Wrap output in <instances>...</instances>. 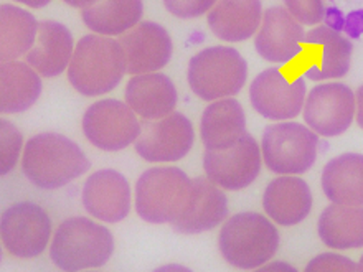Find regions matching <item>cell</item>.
<instances>
[{"label":"cell","mask_w":363,"mask_h":272,"mask_svg":"<svg viewBox=\"0 0 363 272\" xmlns=\"http://www.w3.org/2000/svg\"><path fill=\"white\" fill-rule=\"evenodd\" d=\"M89 167L82 147L62 134H37L23 147L22 172L42 190L62 188L86 174Z\"/></svg>","instance_id":"cell-1"},{"label":"cell","mask_w":363,"mask_h":272,"mask_svg":"<svg viewBox=\"0 0 363 272\" xmlns=\"http://www.w3.org/2000/svg\"><path fill=\"white\" fill-rule=\"evenodd\" d=\"M125 74L124 50L118 40L104 35H86L74 48L68 67V79L84 96L113 91Z\"/></svg>","instance_id":"cell-2"},{"label":"cell","mask_w":363,"mask_h":272,"mask_svg":"<svg viewBox=\"0 0 363 272\" xmlns=\"http://www.w3.org/2000/svg\"><path fill=\"white\" fill-rule=\"evenodd\" d=\"M114 251V238L106 226L84 216L65 220L55 231L50 258L62 271H84L104 266Z\"/></svg>","instance_id":"cell-3"},{"label":"cell","mask_w":363,"mask_h":272,"mask_svg":"<svg viewBox=\"0 0 363 272\" xmlns=\"http://www.w3.org/2000/svg\"><path fill=\"white\" fill-rule=\"evenodd\" d=\"M226 263L236 269H258L269 263L279 248V233L266 216L245 211L223 225L218 238Z\"/></svg>","instance_id":"cell-4"},{"label":"cell","mask_w":363,"mask_h":272,"mask_svg":"<svg viewBox=\"0 0 363 272\" xmlns=\"http://www.w3.org/2000/svg\"><path fill=\"white\" fill-rule=\"evenodd\" d=\"M194 190V180L179 167H152L135 183V210L154 225L172 223L184 213Z\"/></svg>","instance_id":"cell-5"},{"label":"cell","mask_w":363,"mask_h":272,"mask_svg":"<svg viewBox=\"0 0 363 272\" xmlns=\"http://www.w3.org/2000/svg\"><path fill=\"white\" fill-rule=\"evenodd\" d=\"M248 78V64L238 50L211 47L201 50L190 60L189 84L203 101L233 98L243 89Z\"/></svg>","instance_id":"cell-6"},{"label":"cell","mask_w":363,"mask_h":272,"mask_svg":"<svg viewBox=\"0 0 363 272\" xmlns=\"http://www.w3.org/2000/svg\"><path fill=\"white\" fill-rule=\"evenodd\" d=\"M319 135L299 123L268 125L261 140L263 162L277 175H302L317 160Z\"/></svg>","instance_id":"cell-7"},{"label":"cell","mask_w":363,"mask_h":272,"mask_svg":"<svg viewBox=\"0 0 363 272\" xmlns=\"http://www.w3.org/2000/svg\"><path fill=\"white\" fill-rule=\"evenodd\" d=\"M306 78L294 68H269L251 83L250 99L258 114L271 120L294 119L304 109Z\"/></svg>","instance_id":"cell-8"},{"label":"cell","mask_w":363,"mask_h":272,"mask_svg":"<svg viewBox=\"0 0 363 272\" xmlns=\"http://www.w3.org/2000/svg\"><path fill=\"white\" fill-rule=\"evenodd\" d=\"M143 130L138 114L128 103L101 99L91 104L83 115V132L94 147L118 152L134 144Z\"/></svg>","instance_id":"cell-9"},{"label":"cell","mask_w":363,"mask_h":272,"mask_svg":"<svg viewBox=\"0 0 363 272\" xmlns=\"http://www.w3.org/2000/svg\"><path fill=\"white\" fill-rule=\"evenodd\" d=\"M4 248L22 259L37 258L52 238V220L47 211L32 201L9 206L0 220Z\"/></svg>","instance_id":"cell-10"},{"label":"cell","mask_w":363,"mask_h":272,"mask_svg":"<svg viewBox=\"0 0 363 272\" xmlns=\"http://www.w3.org/2000/svg\"><path fill=\"white\" fill-rule=\"evenodd\" d=\"M135 140V152L145 162L167 164L182 160L195 142L191 120L182 113H170L160 119H145Z\"/></svg>","instance_id":"cell-11"},{"label":"cell","mask_w":363,"mask_h":272,"mask_svg":"<svg viewBox=\"0 0 363 272\" xmlns=\"http://www.w3.org/2000/svg\"><path fill=\"white\" fill-rule=\"evenodd\" d=\"M350 40L330 27H317L306 33L304 50L297 60V73L311 81L342 78L349 73L352 62Z\"/></svg>","instance_id":"cell-12"},{"label":"cell","mask_w":363,"mask_h":272,"mask_svg":"<svg viewBox=\"0 0 363 272\" xmlns=\"http://www.w3.org/2000/svg\"><path fill=\"white\" fill-rule=\"evenodd\" d=\"M263 164L261 147L246 132L240 142L225 150H206L203 169L206 177L223 190H243L258 178Z\"/></svg>","instance_id":"cell-13"},{"label":"cell","mask_w":363,"mask_h":272,"mask_svg":"<svg viewBox=\"0 0 363 272\" xmlns=\"http://www.w3.org/2000/svg\"><path fill=\"white\" fill-rule=\"evenodd\" d=\"M304 120L324 137L344 134L354 123L355 94L342 83H324L306 96Z\"/></svg>","instance_id":"cell-14"},{"label":"cell","mask_w":363,"mask_h":272,"mask_svg":"<svg viewBox=\"0 0 363 272\" xmlns=\"http://www.w3.org/2000/svg\"><path fill=\"white\" fill-rule=\"evenodd\" d=\"M304 28L284 7H271L263 12L255 47L259 57L271 63L291 64L301 58L304 50Z\"/></svg>","instance_id":"cell-15"},{"label":"cell","mask_w":363,"mask_h":272,"mask_svg":"<svg viewBox=\"0 0 363 272\" xmlns=\"http://www.w3.org/2000/svg\"><path fill=\"white\" fill-rule=\"evenodd\" d=\"M121 47L125 57V73L144 74L162 69L172 58V40L162 25L140 22L121 35Z\"/></svg>","instance_id":"cell-16"},{"label":"cell","mask_w":363,"mask_h":272,"mask_svg":"<svg viewBox=\"0 0 363 272\" xmlns=\"http://www.w3.org/2000/svg\"><path fill=\"white\" fill-rule=\"evenodd\" d=\"M82 198L88 213L104 223L123 221L130 211L129 181L116 170L106 169L89 175Z\"/></svg>","instance_id":"cell-17"},{"label":"cell","mask_w":363,"mask_h":272,"mask_svg":"<svg viewBox=\"0 0 363 272\" xmlns=\"http://www.w3.org/2000/svg\"><path fill=\"white\" fill-rule=\"evenodd\" d=\"M228 215V200L223 190L208 177H196L189 205L172 228L182 234H199L221 225Z\"/></svg>","instance_id":"cell-18"},{"label":"cell","mask_w":363,"mask_h":272,"mask_svg":"<svg viewBox=\"0 0 363 272\" xmlns=\"http://www.w3.org/2000/svg\"><path fill=\"white\" fill-rule=\"evenodd\" d=\"M266 215L274 223L296 226L309 216L312 210V193L309 185L296 175H282L266 186L263 196Z\"/></svg>","instance_id":"cell-19"},{"label":"cell","mask_w":363,"mask_h":272,"mask_svg":"<svg viewBox=\"0 0 363 272\" xmlns=\"http://www.w3.org/2000/svg\"><path fill=\"white\" fill-rule=\"evenodd\" d=\"M73 35L63 23L43 20L38 23V33L33 48L25 55L27 63L45 78L60 76L68 69L74 53Z\"/></svg>","instance_id":"cell-20"},{"label":"cell","mask_w":363,"mask_h":272,"mask_svg":"<svg viewBox=\"0 0 363 272\" xmlns=\"http://www.w3.org/2000/svg\"><path fill=\"white\" fill-rule=\"evenodd\" d=\"M125 103L139 118L160 119L174 113L177 106V89L172 79L162 73L134 74L125 86Z\"/></svg>","instance_id":"cell-21"},{"label":"cell","mask_w":363,"mask_h":272,"mask_svg":"<svg viewBox=\"0 0 363 272\" xmlns=\"http://www.w3.org/2000/svg\"><path fill=\"white\" fill-rule=\"evenodd\" d=\"M263 22L261 0H216L208 13V25L223 42H245Z\"/></svg>","instance_id":"cell-22"},{"label":"cell","mask_w":363,"mask_h":272,"mask_svg":"<svg viewBox=\"0 0 363 272\" xmlns=\"http://www.w3.org/2000/svg\"><path fill=\"white\" fill-rule=\"evenodd\" d=\"M245 134V109L233 98L213 101L201 114L200 135L206 150L233 147Z\"/></svg>","instance_id":"cell-23"},{"label":"cell","mask_w":363,"mask_h":272,"mask_svg":"<svg viewBox=\"0 0 363 272\" xmlns=\"http://www.w3.org/2000/svg\"><path fill=\"white\" fill-rule=\"evenodd\" d=\"M42 93L40 73L28 63L2 62L0 64V110L18 114L32 108Z\"/></svg>","instance_id":"cell-24"},{"label":"cell","mask_w":363,"mask_h":272,"mask_svg":"<svg viewBox=\"0 0 363 272\" xmlns=\"http://www.w3.org/2000/svg\"><path fill=\"white\" fill-rule=\"evenodd\" d=\"M322 190L332 203L363 206V155L344 154L327 162Z\"/></svg>","instance_id":"cell-25"},{"label":"cell","mask_w":363,"mask_h":272,"mask_svg":"<svg viewBox=\"0 0 363 272\" xmlns=\"http://www.w3.org/2000/svg\"><path fill=\"white\" fill-rule=\"evenodd\" d=\"M319 236L327 248H363V206L332 203L320 213Z\"/></svg>","instance_id":"cell-26"},{"label":"cell","mask_w":363,"mask_h":272,"mask_svg":"<svg viewBox=\"0 0 363 272\" xmlns=\"http://www.w3.org/2000/svg\"><path fill=\"white\" fill-rule=\"evenodd\" d=\"M143 12V0H99L91 7L83 8L82 18L94 33L121 37L140 23Z\"/></svg>","instance_id":"cell-27"},{"label":"cell","mask_w":363,"mask_h":272,"mask_svg":"<svg viewBox=\"0 0 363 272\" xmlns=\"http://www.w3.org/2000/svg\"><path fill=\"white\" fill-rule=\"evenodd\" d=\"M38 22L28 10L12 4L0 7V60L13 62L33 48Z\"/></svg>","instance_id":"cell-28"},{"label":"cell","mask_w":363,"mask_h":272,"mask_svg":"<svg viewBox=\"0 0 363 272\" xmlns=\"http://www.w3.org/2000/svg\"><path fill=\"white\" fill-rule=\"evenodd\" d=\"M23 147L22 134L7 119L0 120V174L12 172L20 159V150Z\"/></svg>","instance_id":"cell-29"},{"label":"cell","mask_w":363,"mask_h":272,"mask_svg":"<svg viewBox=\"0 0 363 272\" xmlns=\"http://www.w3.org/2000/svg\"><path fill=\"white\" fill-rule=\"evenodd\" d=\"M284 4L299 23L317 25L324 20V0H284Z\"/></svg>","instance_id":"cell-30"},{"label":"cell","mask_w":363,"mask_h":272,"mask_svg":"<svg viewBox=\"0 0 363 272\" xmlns=\"http://www.w3.org/2000/svg\"><path fill=\"white\" fill-rule=\"evenodd\" d=\"M216 0H164L165 8L179 18H196L210 12Z\"/></svg>","instance_id":"cell-31"},{"label":"cell","mask_w":363,"mask_h":272,"mask_svg":"<svg viewBox=\"0 0 363 272\" xmlns=\"http://www.w3.org/2000/svg\"><path fill=\"white\" fill-rule=\"evenodd\" d=\"M307 272H322V271H359V264H355L354 261L345 258V256L334 254V253H325L317 256L307 264Z\"/></svg>","instance_id":"cell-32"},{"label":"cell","mask_w":363,"mask_h":272,"mask_svg":"<svg viewBox=\"0 0 363 272\" xmlns=\"http://www.w3.org/2000/svg\"><path fill=\"white\" fill-rule=\"evenodd\" d=\"M324 22H325L327 27H330L332 30H337V32H340V30L345 28L344 15H342L340 10L335 8V7L325 8Z\"/></svg>","instance_id":"cell-33"},{"label":"cell","mask_w":363,"mask_h":272,"mask_svg":"<svg viewBox=\"0 0 363 272\" xmlns=\"http://www.w3.org/2000/svg\"><path fill=\"white\" fill-rule=\"evenodd\" d=\"M345 30L350 37H359L363 32V12H354L345 22Z\"/></svg>","instance_id":"cell-34"},{"label":"cell","mask_w":363,"mask_h":272,"mask_svg":"<svg viewBox=\"0 0 363 272\" xmlns=\"http://www.w3.org/2000/svg\"><path fill=\"white\" fill-rule=\"evenodd\" d=\"M355 113H357V123L363 129V86L359 88L355 96Z\"/></svg>","instance_id":"cell-35"},{"label":"cell","mask_w":363,"mask_h":272,"mask_svg":"<svg viewBox=\"0 0 363 272\" xmlns=\"http://www.w3.org/2000/svg\"><path fill=\"white\" fill-rule=\"evenodd\" d=\"M63 2L77 8H86L91 7V5H94L96 2H99V0H63Z\"/></svg>","instance_id":"cell-36"},{"label":"cell","mask_w":363,"mask_h":272,"mask_svg":"<svg viewBox=\"0 0 363 272\" xmlns=\"http://www.w3.org/2000/svg\"><path fill=\"white\" fill-rule=\"evenodd\" d=\"M15 2H20L23 5H27V7H32V8H42L45 5H48L52 0H15Z\"/></svg>","instance_id":"cell-37"},{"label":"cell","mask_w":363,"mask_h":272,"mask_svg":"<svg viewBox=\"0 0 363 272\" xmlns=\"http://www.w3.org/2000/svg\"><path fill=\"white\" fill-rule=\"evenodd\" d=\"M359 271H363V256L360 258V263H359Z\"/></svg>","instance_id":"cell-38"}]
</instances>
